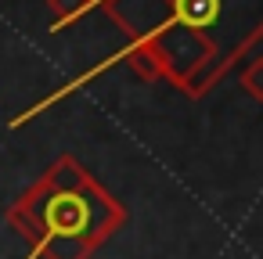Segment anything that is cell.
I'll use <instances>...</instances> for the list:
<instances>
[{"instance_id": "obj_1", "label": "cell", "mask_w": 263, "mask_h": 259, "mask_svg": "<svg viewBox=\"0 0 263 259\" xmlns=\"http://www.w3.org/2000/svg\"><path fill=\"white\" fill-rule=\"evenodd\" d=\"M4 216L11 230L26 237V259H90L126 223L123 202H116L72 155H58Z\"/></svg>"}, {"instance_id": "obj_2", "label": "cell", "mask_w": 263, "mask_h": 259, "mask_svg": "<svg viewBox=\"0 0 263 259\" xmlns=\"http://www.w3.org/2000/svg\"><path fill=\"white\" fill-rule=\"evenodd\" d=\"M170 18L213 47V62L195 79L191 97L209 94L227 69L252 51L256 40H263V0H170Z\"/></svg>"}, {"instance_id": "obj_3", "label": "cell", "mask_w": 263, "mask_h": 259, "mask_svg": "<svg viewBox=\"0 0 263 259\" xmlns=\"http://www.w3.org/2000/svg\"><path fill=\"white\" fill-rule=\"evenodd\" d=\"M47 8H51V33H62L76 26L87 11H94L98 0H47Z\"/></svg>"}, {"instance_id": "obj_4", "label": "cell", "mask_w": 263, "mask_h": 259, "mask_svg": "<svg viewBox=\"0 0 263 259\" xmlns=\"http://www.w3.org/2000/svg\"><path fill=\"white\" fill-rule=\"evenodd\" d=\"M241 87H245V94L249 97H256V101H263V58H252L245 69H241Z\"/></svg>"}]
</instances>
